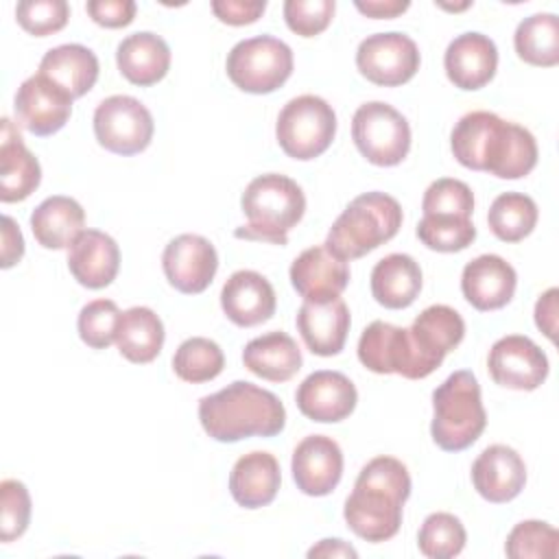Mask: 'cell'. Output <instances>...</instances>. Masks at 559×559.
Listing matches in <instances>:
<instances>
[{
  "instance_id": "cell-1",
  "label": "cell",
  "mask_w": 559,
  "mask_h": 559,
  "mask_svg": "<svg viewBox=\"0 0 559 559\" xmlns=\"http://www.w3.org/2000/svg\"><path fill=\"white\" fill-rule=\"evenodd\" d=\"M450 146L456 162L498 179L526 177L537 164L533 133L493 111H469L452 129Z\"/></svg>"
},
{
  "instance_id": "cell-2",
  "label": "cell",
  "mask_w": 559,
  "mask_h": 559,
  "mask_svg": "<svg viewBox=\"0 0 559 559\" xmlns=\"http://www.w3.org/2000/svg\"><path fill=\"white\" fill-rule=\"evenodd\" d=\"M411 496V476L393 456L371 459L358 474L345 500L343 518L354 535L365 542H386L397 535L402 507Z\"/></svg>"
},
{
  "instance_id": "cell-3",
  "label": "cell",
  "mask_w": 559,
  "mask_h": 559,
  "mask_svg": "<svg viewBox=\"0 0 559 559\" xmlns=\"http://www.w3.org/2000/svg\"><path fill=\"white\" fill-rule=\"evenodd\" d=\"M203 430L221 443L247 437H275L286 426V408L280 397L258 384L236 380L199 400Z\"/></svg>"
},
{
  "instance_id": "cell-4",
  "label": "cell",
  "mask_w": 559,
  "mask_h": 559,
  "mask_svg": "<svg viewBox=\"0 0 559 559\" xmlns=\"http://www.w3.org/2000/svg\"><path fill=\"white\" fill-rule=\"evenodd\" d=\"M247 225L234 231L236 238L286 245L288 231L306 212L304 190L286 175L266 173L249 181L240 197Z\"/></svg>"
},
{
  "instance_id": "cell-5",
  "label": "cell",
  "mask_w": 559,
  "mask_h": 559,
  "mask_svg": "<svg viewBox=\"0 0 559 559\" xmlns=\"http://www.w3.org/2000/svg\"><path fill=\"white\" fill-rule=\"evenodd\" d=\"M402 227V207L386 192L358 194L332 223L325 247L341 260H356L389 242Z\"/></svg>"
},
{
  "instance_id": "cell-6",
  "label": "cell",
  "mask_w": 559,
  "mask_h": 559,
  "mask_svg": "<svg viewBox=\"0 0 559 559\" xmlns=\"http://www.w3.org/2000/svg\"><path fill=\"white\" fill-rule=\"evenodd\" d=\"M432 441L445 452L469 448L487 426V413L480 400V384L467 369L450 373L432 391Z\"/></svg>"
},
{
  "instance_id": "cell-7",
  "label": "cell",
  "mask_w": 559,
  "mask_h": 559,
  "mask_svg": "<svg viewBox=\"0 0 559 559\" xmlns=\"http://www.w3.org/2000/svg\"><path fill=\"white\" fill-rule=\"evenodd\" d=\"M336 135V114L328 100L314 94L290 98L277 116L275 138L282 151L299 162L325 153Z\"/></svg>"
},
{
  "instance_id": "cell-8",
  "label": "cell",
  "mask_w": 559,
  "mask_h": 559,
  "mask_svg": "<svg viewBox=\"0 0 559 559\" xmlns=\"http://www.w3.org/2000/svg\"><path fill=\"white\" fill-rule=\"evenodd\" d=\"M225 70L238 90L249 94H271L293 74V50L271 35L249 37L229 50Z\"/></svg>"
},
{
  "instance_id": "cell-9",
  "label": "cell",
  "mask_w": 559,
  "mask_h": 559,
  "mask_svg": "<svg viewBox=\"0 0 559 559\" xmlns=\"http://www.w3.org/2000/svg\"><path fill=\"white\" fill-rule=\"evenodd\" d=\"M352 138L360 155L373 166H397L411 148L406 118L382 100H371L356 109Z\"/></svg>"
},
{
  "instance_id": "cell-10",
  "label": "cell",
  "mask_w": 559,
  "mask_h": 559,
  "mask_svg": "<svg viewBox=\"0 0 559 559\" xmlns=\"http://www.w3.org/2000/svg\"><path fill=\"white\" fill-rule=\"evenodd\" d=\"M155 122L146 105L127 94L98 103L94 111V135L103 148L116 155L142 153L153 140Z\"/></svg>"
},
{
  "instance_id": "cell-11",
  "label": "cell",
  "mask_w": 559,
  "mask_h": 559,
  "mask_svg": "<svg viewBox=\"0 0 559 559\" xmlns=\"http://www.w3.org/2000/svg\"><path fill=\"white\" fill-rule=\"evenodd\" d=\"M356 68L376 85L397 87L417 74L419 48L404 33H376L360 41L356 50Z\"/></svg>"
},
{
  "instance_id": "cell-12",
  "label": "cell",
  "mask_w": 559,
  "mask_h": 559,
  "mask_svg": "<svg viewBox=\"0 0 559 559\" xmlns=\"http://www.w3.org/2000/svg\"><path fill=\"white\" fill-rule=\"evenodd\" d=\"M465 336L463 317L445 306L435 304L421 310L408 328V343L415 360L417 380L437 371L445 358Z\"/></svg>"
},
{
  "instance_id": "cell-13",
  "label": "cell",
  "mask_w": 559,
  "mask_h": 559,
  "mask_svg": "<svg viewBox=\"0 0 559 559\" xmlns=\"http://www.w3.org/2000/svg\"><path fill=\"white\" fill-rule=\"evenodd\" d=\"M162 269L175 290L199 295L212 284L218 271V253L207 238L199 234H181L166 245Z\"/></svg>"
},
{
  "instance_id": "cell-14",
  "label": "cell",
  "mask_w": 559,
  "mask_h": 559,
  "mask_svg": "<svg viewBox=\"0 0 559 559\" xmlns=\"http://www.w3.org/2000/svg\"><path fill=\"white\" fill-rule=\"evenodd\" d=\"M496 384L513 391H535L548 376V358L528 336L509 334L498 338L487 358Z\"/></svg>"
},
{
  "instance_id": "cell-15",
  "label": "cell",
  "mask_w": 559,
  "mask_h": 559,
  "mask_svg": "<svg viewBox=\"0 0 559 559\" xmlns=\"http://www.w3.org/2000/svg\"><path fill=\"white\" fill-rule=\"evenodd\" d=\"M72 96L41 74L28 76L15 92V120L33 135H52L72 114Z\"/></svg>"
},
{
  "instance_id": "cell-16",
  "label": "cell",
  "mask_w": 559,
  "mask_h": 559,
  "mask_svg": "<svg viewBox=\"0 0 559 559\" xmlns=\"http://www.w3.org/2000/svg\"><path fill=\"white\" fill-rule=\"evenodd\" d=\"M297 408L312 421L336 424L352 415L358 402L354 382L341 371H312L295 393Z\"/></svg>"
},
{
  "instance_id": "cell-17",
  "label": "cell",
  "mask_w": 559,
  "mask_h": 559,
  "mask_svg": "<svg viewBox=\"0 0 559 559\" xmlns=\"http://www.w3.org/2000/svg\"><path fill=\"white\" fill-rule=\"evenodd\" d=\"M293 478L306 496H328L343 476V452L332 437L310 435L293 452Z\"/></svg>"
},
{
  "instance_id": "cell-18",
  "label": "cell",
  "mask_w": 559,
  "mask_h": 559,
  "mask_svg": "<svg viewBox=\"0 0 559 559\" xmlns=\"http://www.w3.org/2000/svg\"><path fill=\"white\" fill-rule=\"evenodd\" d=\"M349 308L338 297L304 299L297 312V330L306 347L317 356H336L347 341Z\"/></svg>"
},
{
  "instance_id": "cell-19",
  "label": "cell",
  "mask_w": 559,
  "mask_h": 559,
  "mask_svg": "<svg viewBox=\"0 0 559 559\" xmlns=\"http://www.w3.org/2000/svg\"><path fill=\"white\" fill-rule=\"evenodd\" d=\"M515 286V269L496 253L469 260L461 273L463 297L480 312L504 308L513 299Z\"/></svg>"
},
{
  "instance_id": "cell-20",
  "label": "cell",
  "mask_w": 559,
  "mask_h": 559,
  "mask_svg": "<svg viewBox=\"0 0 559 559\" xmlns=\"http://www.w3.org/2000/svg\"><path fill=\"white\" fill-rule=\"evenodd\" d=\"M443 68L454 87L465 92L480 90L496 74L498 48L483 33H461L448 44Z\"/></svg>"
},
{
  "instance_id": "cell-21",
  "label": "cell",
  "mask_w": 559,
  "mask_h": 559,
  "mask_svg": "<svg viewBox=\"0 0 559 559\" xmlns=\"http://www.w3.org/2000/svg\"><path fill=\"white\" fill-rule=\"evenodd\" d=\"M275 290L258 271H236L223 284L221 308L225 317L240 328H253L269 321L275 314Z\"/></svg>"
},
{
  "instance_id": "cell-22",
  "label": "cell",
  "mask_w": 559,
  "mask_h": 559,
  "mask_svg": "<svg viewBox=\"0 0 559 559\" xmlns=\"http://www.w3.org/2000/svg\"><path fill=\"white\" fill-rule=\"evenodd\" d=\"M472 483L487 502L502 504L520 496L526 483V465L522 456L502 443L485 448L472 465Z\"/></svg>"
},
{
  "instance_id": "cell-23",
  "label": "cell",
  "mask_w": 559,
  "mask_h": 559,
  "mask_svg": "<svg viewBox=\"0 0 559 559\" xmlns=\"http://www.w3.org/2000/svg\"><path fill=\"white\" fill-rule=\"evenodd\" d=\"M358 360L373 373H397L415 380L408 328L371 321L358 338Z\"/></svg>"
},
{
  "instance_id": "cell-24",
  "label": "cell",
  "mask_w": 559,
  "mask_h": 559,
  "mask_svg": "<svg viewBox=\"0 0 559 559\" xmlns=\"http://www.w3.org/2000/svg\"><path fill=\"white\" fill-rule=\"evenodd\" d=\"M72 277L92 290L109 286L120 269V249L116 240L98 229H83L68 251Z\"/></svg>"
},
{
  "instance_id": "cell-25",
  "label": "cell",
  "mask_w": 559,
  "mask_h": 559,
  "mask_svg": "<svg viewBox=\"0 0 559 559\" xmlns=\"http://www.w3.org/2000/svg\"><path fill=\"white\" fill-rule=\"evenodd\" d=\"M41 181V166L26 148L20 131L2 118L0 131V201L17 203L28 199Z\"/></svg>"
},
{
  "instance_id": "cell-26",
  "label": "cell",
  "mask_w": 559,
  "mask_h": 559,
  "mask_svg": "<svg viewBox=\"0 0 559 559\" xmlns=\"http://www.w3.org/2000/svg\"><path fill=\"white\" fill-rule=\"evenodd\" d=\"M290 284L304 299L338 297L349 284V266L325 245H317L293 260Z\"/></svg>"
},
{
  "instance_id": "cell-27",
  "label": "cell",
  "mask_w": 559,
  "mask_h": 559,
  "mask_svg": "<svg viewBox=\"0 0 559 559\" xmlns=\"http://www.w3.org/2000/svg\"><path fill=\"white\" fill-rule=\"evenodd\" d=\"M282 483L280 463L271 452L242 454L229 474L231 498L245 509H260L275 500Z\"/></svg>"
},
{
  "instance_id": "cell-28",
  "label": "cell",
  "mask_w": 559,
  "mask_h": 559,
  "mask_svg": "<svg viewBox=\"0 0 559 559\" xmlns=\"http://www.w3.org/2000/svg\"><path fill=\"white\" fill-rule=\"evenodd\" d=\"M116 63L129 83L148 87L166 76L170 68V48L164 37L151 31H138L118 44Z\"/></svg>"
},
{
  "instance_id": "cell-29",
  "label": "cell",
  "mask_w": 559,
  "mask_h": 559,
  "mask_svg": "<svg viewBox=\"0 0 559 559\" xmlns=\"http://www.w3.org/2000/svg\"><path fill=\"white\" fill-rule=\"evenodd\" d=\"M37 74L52 81L72 98H81L98 79V59L87 46L61 44L41 57Z\"/></svg>"
},
{
  "instance_id": "cell-30",
  "label": "cell",
  "mask_w": 559,
  "mask_h": 559,
  "mask_svg": "<svg viewBox=\"0 0 559 559\" xmlns=\"http://www.w3.org/2000/svg\"><path fill=\"white\" fill-rule=\"evenodd\" d=\"M245 367L269 382H286L301 369V349L286 332L273 330L251 338L242 349Z\"/></svg>"
},
{
  "instance_id": "cell-31",
  "label": "cell",
  "mask_w": 559,
  "mask_h": 559,
  "mask_svg": "<svg viewBox=\"0 0 559 559\" xmlns=\"http://www.w3.org/2000/svg\"><path fill=\"white\" fill-rule=\"evenodd\" d=\"M421 290V269L406 253H389L376 262L371 271V295L389 308H408Z\"/></svg>"
},
{
  "instance_id": "cell-32",
  "label": "cell",
  "mask_w": 559,
  "mask_h": 559,
  "mask_svg": "<svg viewBox=\"0 0 559 559\" xmlns=\"http://www.w3.org/2000/svg\"><path fill=\"white\" fill-rule=\"evenodd\" d=\"M85 212L79 201L63 194L44 199L31 214V229L44 249H66L83 231Z\"/></svg>"
},
{
  "instance_id": "cell-33",
  "label": "cell",
  "mask_w": 559,
  "mask_h": 559,
  "mask_svg": "<svg viewBox=\"0 0 559 559\" xmlns=\"http://www.w3.org/2000/svg\"><path fill=\"white\" fill-rule=\"evenodd\" d=\"M164 323L146 306H133L120 314L116 330L118 352L135 365L157 358L164 347Z\"/></svg>"
},
{
  "instance_id": "cell-34",
  "label": "cell",
  "mask_w": 559,
  "mask_h": 559,
  "mask_svg": "<svg viewBox=\"0 0 559 559\" xmlns=\"http://www.w3.org/2000/svg\"><path fill=\"white\" fill-rule=\"evenodd\" d=\"M515 52L522 61L539 68L559 63V17L555 13H535L524 17L513 35Z\"/></svg>"
},
{
  "instance_id": "cell-35",
  "label": "cell",
  "mask_w": 559,
  "mask_h": 559,
  "mask_svg": "<svg viewBox=\"0 0 559 559\" xmlns=\"http://www.w3.org/2000/svg\"><path fill=\"white\" fill-rule=\"evenodd\" d=\"M537 203L524 192H502L493 199L487 223L502 242H520L537 225Z\"/></svg>"
},
{
  "instance_id": "cell-36",
  "label": "cell",
  "mask_w": 559,
  "mask_h": 559,
  "mask_svg": "<svg viewBox=\"0 0 559 559\" xmlns=\"http://www.w3.org/2000/svg\"><path fill=\"white\" fill-rule=\"evenodd\" d=\"M225 367V356L218 343L205 336H192L186 338L175 356H173V369L183 382L201 384L214 380Z\"/></svg>"
},
{
  "instance_id": "cell-37",
  "label": "cell",
  "mask_w": 559,
  "mask_h": 559,
  "mask_svg": "<svg viewBox=\"0 0 559 559\" xmlns=\"http://www.w3.org/2000/svg\"><path fill=\"white\" fill-rule=\"evenodd\" d=\"M467 542L465 526L461 520L452 513L437 511L430 513L417 535V546L419 552L426 555L428 559H450L456 557Z\"/></svg>"
},
{
  "instance_id": "cell-38",
  "label": "cell",
  "mask_w": 559,
  "mask_h": 559,
  "mask_svg": "<svg viewBox=\"0 0 559 559\" xmlns=\"http://www.w3.org/2000/svg\"><path fill=\"white\" fill-rule=\"evenodd\" d=\"M504 552L511 559H555L559 555V533L542 520H524L507 535Z\"/></svg>"
},
{
  "instance_id": "cell-39",
  "label": "cell",
  "mask_w": 559,
  "mask_h": 559,
  "mask_svg": "<svg viewBox=\"0 0 559 559\" xmlns=\"http://www.w3.org/2000/svg\"><path fill=\"white\" fill-rule=\"evenodd\" d=\"M417 238L432 251L454 253L474 242L476 227L463 216H424L417 223Z\"/></svg>"
},
{
  "instance_id": "cell-40",
  "label": "cell",
  "mask_w": 559,
  "mask_h": 559,
  "mask_svg": "<svg viewBox=\"0 0 559 559\" xmlns=\"http://www.w3.org/2000/svg\"><path fill=\"white\" fill-rule=\"evenodd\" d=\"M424 216H463L472 218L474 194L472 188L452 177H441L432 181L421 199Z\"/></svg>"
},
{
  "instance_id": "cell-41",
  "label": "cell",
  "mask_w": 559,
  "mask_h": 559,
  "mask_svg": "<svg viewBox=\"0 0 559 559\" xmlns=\"http://www.w3.org/2000/svg\"><path fill=\"white\" fill-rule=\"evenodd\" d=\"M120 310L111 299H94L79 312L76 328L81 341L92 349H107L116 341Z\"/></svg>"
},
{
  "instance_id": "cell-42",
  "label": "cell",
  "mask_w": 559,
  "mask_h": 559,
  "mask_svg": "<svg viewBox=\"0 0 559 559\" xmlns=\"http://www.w3.org/2000/svg\"><path fill=\"white\" fill-rule=\"evenodd\" d=\"M31 496L24 483L7 478L0 483V539L4 544L24 535L31 522Z\"/></svg>"
},
{
  "instance_id": "cell-43",
  "label": "cell",
  "mask_w": 559,
  "mask_h": 559,
  "mask_svg": "<svg viewBox=\"0 0 559 559\" xmlns=\"http://www.w3.org/2000/svg\"><path fill=\"white\" fill-rule=\"evenodd\" d=\"M68 17L70 7L66 0H22L15 7L17 24L35 37L61 31L68 24Z\"/></svg>"
},
{
  "instance_id": "cell-44",
  "label": "cell",
  "mask_w": 559,
  "mask_h": 559,
  "mask_svg": "<svg viewBox=\"0 0 559 559\" xmlns=\"http://www.w3.org/2000/svg\"><path fill=\"white\" fill-rule=\"evenodd\" d=\"M336 11L334 0H286L284 2V20L286 26L301 35V37H314L323 33Z\"/></svg>"
},
{
  "instance_id": "cell-45",
  "label": "cell",
  "mask_w": 559,
  "mask_h": 559,
  "mask_svg": "<svg viewBox=\"0 0 559 559\" xmlns=\"http://www.w3.org/2000/svg\"><path fill=\"white\" fill-rule=\"evenodd\" d=\"M87 15L105 28H122L129 26L135 17L133 0H92L87 2Z\"/></svg>"
},
{
  "instance_id": "cell-46",
  "label": "cell",
  "mask_w": 559,
  "mask_h": 559,
  "mask_svg": "<svg viewBox=\"0 0 559 559\" xmlns=\"http://www.w3.org/2000/svg\"><path fill=\"white\" fill-rule=\"evenodd\" d=\"M266 9L264 0H214L212 11L214 15L229 26H245L253 24Z\"/></svg>"
},
{
  "instance_id": "cell-47",
  "label": "cell",
  "mask_w": 559,
  "mask_h": 559,
  "mask_svg": "<svg viewBox=\"0 0 559 559\" xmlns=\"http://www.w3.org/2000/svg\"><path fill=\"white\" fill-rule=\"evenodd\" d=\"M24 255V238L11 216H2V269H11Z\"/></svg>"
},
{
  "instance_id": "cell-48",
  "label": "cell",
  "mask_w": 559,
  "mask_h": 559,
  "mask_svg": "<svg viewBox=\"0 0 559 559\" xmlns=\"http://www.w3.org/2000/svg\"><path fill=\"white\" fill-rule=\"evenodd\" d=\"M557 288H548L544 295H539L535 304V325L550 338L555 341L557 334Z\"/></svg>"
},
{
  "instance_id": "cell-49",
  "label": "cell",
  "mask_w": 559,
  "mask_h": 559,
  "mask_svg": "<svg viewBox=\"0 0 559 559\" xmlns=\"http://www.w3.org/2000/svg\"><path fill=\"white\" fill-rule=\"evenodd\" d=\"M356 9L367 15V17H376V20H391V17H397L400 13H404L411 2L408 0H358L354 2Z\"/></svg>"
},
{
  "instance_id": "cell-50",
  "label": "cell",
  "mask_w": 559,
  "mask_h": 559,
  "mask_svg": "<svg viewBox=\"0 0 559 559\" xmlns=\"http://www.w3.org/2000/svg\"><path fill=\"white\" fill-rule=\"evenodd\" d=\"M308 557L310 559H314V557H352V559H356L358 552L354 546L334 537V539H321L317 546H312L308 550Z\"/></svg>"
}]
</instances>
